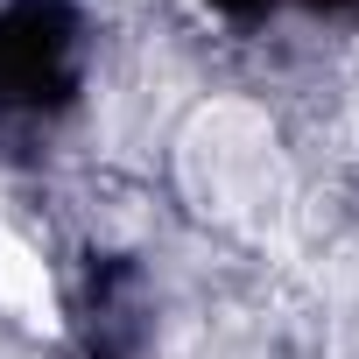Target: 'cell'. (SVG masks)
<instances>
[{
	"label": "cell",
	"instance_id": "1",
	"mask_svg": "<svg viewBox=\"0 0 359 359\" xmlns=\"http://www.w3.org/2000/svg\"><path fill=\"white\" fill-rule=\"evenodd\" d=\"M303 8H317V15H359V0H303Z\"/></svg>",
	"mask_w": 359,
	"mask_h": 359
},
{
	"label": "cell",
	"instance_id": "2",
	"mask_svg": "<svg viewBox=\"0 0 359 359\" xmlns=\"http://www.w3.org/2000/svg\"><path fill=\"white\" fill-rule=\"evenodd\" d=\"M212 8H226V15H261L268 0H212Z\"/></svg>",
	"mask_w": 359,
	"mask_h": 359
}]
</instances>
